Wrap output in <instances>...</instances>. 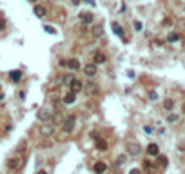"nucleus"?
I'll list each match as a JSON object with an SVG mask.
<instances>
[{
	"label": "nucleus",
	"instance_id": "1",
	"mask_svg": "<svg viewBox=\"0 0 185 174\" xmlns=\"http://www.w3.org/2000/svg\"><path fill=\"white\" fill-rule=\"evenodd\" d=\"M75 122H76V114L65 116V120H64V125H62V131H65V133H71V131H73V127H75Z\"/></svg>",
	"mask_w": 185,
	"mask_h": 174
},
{
	"label": "nucleus",
	"instance_id": "2",
	"mask_svg": "<svg viewBox=\"0 0 185 174\" xmlns=\"http://www.w3.org/2000/svg\"><path fill=\"white\" fill-rule=\"evenodd\" d=\"M51 116H53V111L49 107H42L40 111H38V120H42V122H49Z\"/></svg>",
	"mask_w": 185,
	"mask_h": 174
},
{
	"label": "nucleus",
	"instance_id": "3",
	"mask_svg": "<svg viewBox=\"0 0 185 174\" xmlns=\"http://www.w3.org/2000/svg\"><path fill=\"white\" fill-rule=\"evenodd\" d=\"M83 89H85V93H87V95H98V93H100V89H98V85H96L94 82L85 83V85H83Z\"/></svg>",
	"mask_w": 185,
	"mask_h": 174
},
{
	"label": "nucleus",
	"instance_id": "4",
	"mask_svg": "<svg viewBox=\"0 0 185 174\" xmlns=\"http://www.w3.org/2000/svg\"><path fill=\"white\" fill-rule=\"evenodd\" d=\"M140 153H142V147H140L138 143H129V145H127V154L138 156Z\"/></svg>",
	"mask_w": 185,
	"mask_h": 174
},
{
	"label": "nucleus",
	"instance_id": "5",
	"mask_svg": "<svg viewBox=\"0 0 185 174\" xmlns=\"http://www.w3.org/2000/svg\"><path fill=\"white\" fill-rule=\"evenodd\" d=\"M93 171H94V174H103L107 171V163H105V161H96V163L93 165Z\"/></svg>",
	"mask_w": 185,
	"mask_h": 174
},
{
	"label": "nucleus",
	"instance_id": "6",
	"mask_svg": "<svg viewBox=\"0 0 185 174\" xmlns=\"http://www.w3.org/2000/svg\"><path fill=\"white\" fill-rule=\"evenodd\" d=\"M83 73L87 75V76H94L96 73H98V69H96V65L94 64H87V65H83Z\"/></svg>",
	"mask_w": 185,
	"mask_h": 174
},
{
	"label": "nucleus",
	"instance_id": "7",
	"mask_svg": "<svg viewBox=\"0 0 185 174\" xmlns=\"http://www.w3.org/2000/svg\"><path fill=\"white\" fill-rule=\"evenodd\" d=\"M82 87H83V83L80 82V80H76V78H73V82H71V93H78V91H82Z\"/></svg>",
	"mask_w": 185,
	"mask_h": 174
},
{
	"label": "nucleus",
	"instance_id": "8",
	"mask_svg": "<svg viewBox=\"0 0 185 174\" xmlns=\"http://www.w3.org/2000/svg\"><path fill=\"white\" fill-rule=\"evenodd\" d=\"M147 154L149 156H158L160 154V147H158L156 143H149V145H147Z\"/></svg>",
	"mask_w": 185,
	"mask_h": 174
},
{
	"label": "nucleus",
	"instance_id": "9",
	"mask_svg": "<svg viewBox=\"0 0 185 174\" xmlns=\"http://www.w3.org/2000/svg\"><path fill=\"white\" fill-rule=\"evenodd\" d=\"M53 131H55V123H49V125H44L40 129V134L42 136H51Z\"/></svg>",
	"mask_w": 185,
	"mask_h": 174
},
{
	"label": "nucleus",
	"instance_id": "10",
	"mask_svg": "<svg viewBox=\"0 0 185 174\" xmlns=\"http://www.w3.org/2000/svg\"><path fill=\"white\" fill-rule=\"evenodd\" d=\"M93 60H94V65H96V64L100 65V64H105V60H107V58H105L103 53H98V51H96V53H94V56H93Z\"/></svg>",
	"mask_w": 185,
	"mask_h": 174
},
{
	"label": "nucleus",
	"instance_id": "11",
	"mask_svg": "<svg viewBox=\"0 0 185 174\" xmlns=\"http://www.w3.org/2000/svg\"><path fill=\"white\" fill-rule=\"evenodd\" d=\"M45 13H47V11H45V7H44V6H35V15H37L38 18H44V17H45Z\"/></svg>",
	"mask_w": 185,
	"mask_h": 174
},
{
	"label": "nucleus",
	"instance_id": "12",
	"mask_svg": "<svg viewBox=\"0 0 185 174\" xmlns=\"http://www.w3.org/2000/svg\"><path fill=\"white\" fill-rule=\"evenodd\" d=\"M75 100H76V95H75V93H67V95L64 96V103L71 105V103H75Z\"/></svg>",
	"mask_w": 185,
	"mask_h": 174
},
{
	"label": "nucleus",
	"instance_id": "13",
	"mask_svg": "<svg viewBox=\"0 0 185 174\" xmlns=\"http://www.w3.org/2000/svg\"><path fill=\"white\" fill-rule=\"evenodd\" d=\"M111 27H113V31H114L120 38H123V31H122V27H120V24H118V22H113V24H111Z\"/></svg>",
	"mask_w": 185,
	"mask_h": 174
},
{
	"label": "nucleus",
	"instance_id": "14",
	"mask_svg": "<svg viewBox=\"0 0 185 174\" xmlns=\"http://www.w3.org/2000/svg\"><path fill=\"white\" fill-rule=\"evenodd\" d=\"M80 20H82L83 24H91V22L94 20V17H93L91 13H82V15H80Z\"/></svg>",
	"mask_w": 185,
	"mask_h": 174
},
{
	"label": "nucleus",
	"instance_id": "15",
	"mask_svg": "<svg viewBox=\"0 0 185 174\" xmlns=\"http://www.w3.org/2000/svg\"><path fill=\"white\" fill-rule=\"evenodd\" d=\"M67 67H69V69H73V71H75V69H80V62H78V60H75V58H71V60L67 62Z\"/></svg>",
	"mask_w": 185,
	"mask_h": 174
},
{
	"label": "nucleus",
	"instance_id": "16",
	"mask_svg": "<svg viewBox=\"0 0 185 174\" xmlns=\"http://www.w3.org/2000/svg\"><path fill=\"white\" fill-rule=\"evenodd\" d=\"M18 165H20V158H13V160L7 161V167H9V169H17Z\"/></svg>",
	"mask_w": 185,
	"mask_h": 174
},
{
	"label": "nucleus",
	"instance_id": "17",
	"mask_svg": "<svg viewBox=\"0 0 185 174\" xmlns=\"http://www.w3.org/2000/svg\"><path fill=\"white\" fill-rule=\"evenodd\" d=\"M107 147H109V145H107L105 140H96V149H98V151H107Z\"/></svg>",
	"mask_w": 185,
	"mask_h": 174
},
{
	"label": "nucleus",
	"instance_id": "18",
	"mask_svg": "<svg viewBox=\"0 0 185 174\" xmlns=\"http://www.w3.org/2000/svg\"><path fill=\"white\" fill-rule=\"evenodd\" d=\"M9 78H11L13 82H20L22 73H20V71H11V73H9Z\"/></svg>",
	"mask_w": 185,
	"mask_h": 174
},
{
	"label": "nucleus",
	"instance_id": "19",
	"mask_svg": "<svg viewBox=\"0 0 185 174\" xmlns=\"http://www.w3.org/2000/svg\"><path fill=\"white\" fill-rule=\"evenodd\" d=\"M164 107L167 109V111H172V107H174V102H172L171 98H167V100H164Z\"/></svg>",
	"mask_w": 185,
	"mask_h": 174
},
{
	"label": "nucleus",
	"instance_id": "20",
	"mask_svg": "<svg viewBox=\"0 0 185 174\" xmlns=\"http://www.w3.org/2000/svg\"><path fill=\"white\" fill-rule=\"evenodd\" d=\"M180 40V35L178 33H171L169 37H167V42H178Z\"/></svg>",
	"mask_w": 185,
	"mask_h": 174
},
{
	"label": "nucleus",
	"instance_id": "21",
	"mask_svg": "<svg viewBox=\"0 0 185 174\" xmlns=\"http://www.w3.org/2000/svg\"><path fill=\"white\" fill-rule=\"evenodd\" d=\"M176 120H178V116L174 114V113H171V114L167 116V122H169V123H172V122H176Z\"/></svg>",
	"mask_w": 185,
	"mask_h": 174
},
{
	"label": "nucleus",
	"instance_id": "22",
	"mask_svg": "<svg viewBox=\"0 0 185 174\" xmlns=\"http://www.w3.org/2000/svg\"><path fill=\"white\" fill-rule=\"evenodd\" d=\"M134 29H136V31H142V29H144V25H142L140 20H134Z\"/></svg>",
	"mask_w": 185,
	"mask_h": 174
},
{
	"label": "nucleus",
	"instance_id": "23",
	"mask_svg": "<svg viewBox=\"0 0 185 174\" xmlns=\"http://www.w3.org/2000/svg\"><path fill=\"white\" fill-rule=\"evenodd\" d=\"M44 29H45V33H49V35H55V27H51V25H45Z\"/></svg>",
	"mask_w": 185,
	"mask_h": 174
},
{
	"label": "nucleus",
	"instance_id": "24",
	"mask_svg": "<svg viewBox=\"0 0 185 174\" xmlns=\"http://www.w3.org/2000/svg\"><path fill=\"white\" fill-rule=\"evenodd\" d=\"M158 160H160V165H162V167H165V165H167V156H160Z\"/></svg>",
	"mask_w": 185,
	"mask_h": 174
},
{
	"label": "nucleus",
	"instance_id": "25",
	"mask_svg": "<svg viewBox=\"0 0 185 174\" xmlns=\"http://www.w3.org/2000/svg\"><path fill=\"white\" fill-rule=\"evenodd\" d=\"M67 136H69V133H65V131H62V134L58 136V140H60V141H64V140H67Z\"/></svg>",
	"mask_w": 185,
	"mask_h": 174
},
{
	"label": "nucleus",
	"instance_id": "26",
	"mask_svg": "<svg viewBox=\"0 0 185 174\" xmlns=\"http://www.w3.org/2000/svg\"><path fill=\"white\" fill-rule=\"evenodd\" d=\"M93 33H94V37H100L103 31H102V27H94V31H93Z\"/></svg>",
	"mask_w": 185,
	"mask_h": 174
},
{
	"label": "nucleus",
	"instance_id": "27",
	"mask_svg": "<svg viewBox=\"0 0 185 174\" xmlns=\"http://www.w3.org/2000/svg\"><path fill=\"white\" fill-rule=\"evenodd\" d=\"M144 167L147 169V171H151V169H152V165H151V161H149V160H147V161L144 163Z\"/></svg>",
	"mask_w": 185,
	"mask_h": 174
},
{
	"label": "nucleus",
	"instance_id": "28",
	"mask_svg": "<svg viewBox=\"0 0 185 174\" xmlns=\"http://www.w3.org/2000/svg\"><path fill=\"white\" fill-rule=\"evenodd\" d=\"M149 98H151V100H156V98H158V95H156L154 91H151V93H149Z\"/></svg>",
	"mask_w": 185,
	"mask_h": 174
},
{
	"label": "nucleus",
	"instance_id": "29",
	"mask_svg": "<svg viewBox=\"0 0 185 174\" xmlns=\"http://www.w3.org/2000/svg\"><path fill=\"white\" fill-rule=\"evenodd\" d=\"M123 161H125V156H120V158H118V161H116V163H118V165H122Z\"/></svg>",
	"mask_w": 185,
	"mask_h": 174
},
{
	"label": "nucleus",
	"instance_id": "30",
	"mask_svg": "<svg viewBox=\"0 0 185 174\" xmlns=\"http://www.w3.org/2000/svg\"><path fill=\"white\" fill-rule=\"evenodd\" d=\"M154 45H158V47H160V45H164V42L158 38V40H154Z\"/></svg>",
	"mask_w": 185,
	"mask_h": 174
},
{
	"label": "nucleus",
	"instance_id": "31",
	"mask_svg": "<svg viewBox=\"0 0 185 174\" xmlns=\"http://www.w3.org/2000/svg\"><path fill=\"white\" fill-rule=\"evenodd\" d=\"M129 174H142V171H140V169H133Z\"/></svg>",
	"mask_w": 185,
	"mask_h": 174
},
{
	"label": "nucleus",
	"instance_id": "32",
	"mask_svg": "<svg viewBox=\"0 0 185 174\" xmlns=\"http://www.w3.org/2000/svg\"><path fill=\"white\" fill-rule=\"evenodd\" d=\"M71 2H73V6H78L80 4V0H71Z\"/></svg>",
	"mask_w": 185,
	"mask_h": 174
},
{
	"label": "nucleus",
	"instance_id": "33",
	"mask_svg": "<svg viewBox=\"0 0 185 174\" xmlns=\"http://www.w3.org/2000/svg\"><path fill=\"white\" fill-rule=\"evenodd\" d=\"M85 2H89V4H94V0H85Z\"/></svg>",
	"mask_w": 185,
	"mask_h": 174
},
{
	"label": "nucleus",
	"instance_id": "34",
	"mask_svg": "<svg viewBox=\"0 0 185 174\" xmlns=\"http://www.w3.org/2000/svg\"><path fill=\"white\" fill-rule=\"evenodd\" d=\"M37 174H47V172H45V171H40V172H37Z\"/></svg>",
	"mask_w": 185,
	"mask_h": 174
},
{
	"label": "nucleus",
	"instance_id": "35",
	"mask_svg": "<svg viewBox=\"0 0 185 174\" xmlns=\"http://www.w3.org/2000/svg\"><path fill=\"white\" fill-rule=\"evenodd\" d=\"M2 27H4V22H0V29H2Z\"/></svg>",
	"mask_w": 185,
	"mask_h": 174
},
{
	"label": "nucleus",
	"instance_id": "36",
	"mask_svg": "<svg viewBox=\"0 0 185 174\" xmlns=\"http://www.w3.org/2000/svg\"><path fill=\"white\" fill-rule=\"evenodd\" d=\"M29 2H37V0H29Z\"/></svg>",
	"mask_w": 185,
	"mask_h": 174
},
{
	"label": "nucleus",
	"instance_id": "37",
	"mask_svg": "<svg viewBox=\"0 0 185 174\" xmlns=\"http://www.w3.org/2000/svg\"><path fill=\"white\" fill-rule=\"evenodd\" d=\"M183 113H185V105H183Z\"/></svg>",
	"mask_w": 185,
	"mask_h": 174
}]
</instances>
